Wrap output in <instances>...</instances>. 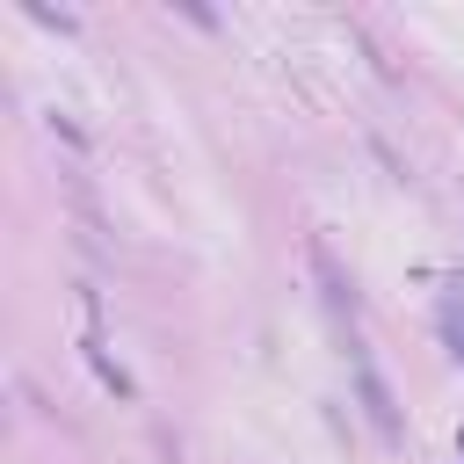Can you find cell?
<instances>
[{"mask_svg": "<svg viewBox=\"0 0 464 464\" xmlns=\"http://www.w3.org/2000/svg\"><path fill=\"white\" fill-rule=\"evenodd\" d=\"M355 384H362V413H370V428L392 442L399 435V406H392V392H384V377H377V362L355 348Z\"/></svg>", "mask_w": 464, "mask_h": 464, "instance_id": "obj_1", "label": "cell"}]
</instances>
